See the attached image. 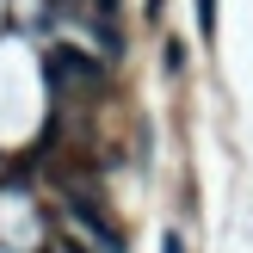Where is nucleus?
<instances>
[{
    "mask_svg": "<svg viewBox=\"0 0 253 253\" xmlns=\"http://www.w3.org/2000/svg\"><path fill=\"white\" fill-rule=\"evenodd\" d=\"M62 253H81V247H74V241H62Z\"/></svg>",
    "mask_w": 253,
    "mask_h": 253,
    "instance_id": "nucleus-4",
    "label": "nucleus"
},
{
    "mask_svg": "<svg viewBox=\"0 0 253 253\" xmlns=\"http://www.w3.org/2000/svg\"><path fill=\"white\" fill-rule=\"evenodd\" d=\"M192 6H198V37L216 43V0H192Z\"/></svg>",
    "mask_w": 253,
    "mask_h": 253,
    "instance_id": "nucleus-2",
    "label": "nucleus"
},
{
    "mask_svg": "<svg viewBox=\"0 0 253 253\" xmlns=\"http://www.w3.org/2000/svg\"><path fill=\"white\" fill-rule=\"evenodd\" d=\"M161 253H185V247H179V229H167V241H161Z\"/></svg>",
    "mask_w": 253,
    "mask_h": 253,
    "instance_id": "nucleus-3",
    "label": "nucleus"
},
{
    "mask_svg": "<svg viewBox=\"0 0 253 253\" xmlns=\"http://www.w3.org/2000/svg\"><path fill=\"white\" fill-rule=\"evenodd\" d=\"M68 210L86 222V229H93V241H105V247H130V235H124V229H118V222H111V216H105V210H99L86 192H74V185H68Z\"/></svg>",
    "mask_w": 253,
    "mask_h": 253,
    "instance_id": "nucleus-1",
    "label": "nucleus"
}]
</instances>
